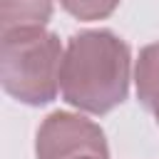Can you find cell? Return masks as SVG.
<instances>
[{
  "instance_id": "cell-1",
  "label": "cell",
  "mask_w": 159,
  "mask_h": 159,
  "mask_svg": "<svg viewBox=\"0 0 159 159\" xmlns=\"http://www.w3.org/2000/svg\"><path fill=\"white\" fill-rule=\"evenodd\" d=\"M132 80L129 45L112 30H82L70 37L62 57L60 92L87 114H107L127 99Z\"/></svg>"
},
{
  "instance_id": "cell-2",
  "label": "cell",
  "mask_w": 159,
  "mask_h": 159,
  "mask_svg": "<svg viewBox=\"0 0 159 159\" xmlns=\"http://www.w3.org/2000/svg\"><path fill=\"white\" fill-rule=\"evenodd\" d=\"M65 47L55 32L17 30L2 35L0 80L2 89L30 107L50 104L60 92Z\"/></svg>"
},
{
  "instance_id": "cell-3",
  "label": "cell",
  "mask_w": 159,
  "mask_h": 159,
  "mask_svg": "<svg viewBox=\"0 0 159 159\" xmlns=\"http://www.w3.org/2000/svg\"><path fill=\"white\" fill-rule=\"evenodd\" d=\"M37 159H109L104 132L92 119L75 112H52L42 119L35 139Z\"/></svg>"
},
{
  "instance_id": "cell-4",
  "label": "cell",
  "mask_w": 159,
  "mask_h": 159,
  "mask_svg": "<svg viewBox=\"0 0 159 159\" xmlns=\"http://www.w3.org/2000/svg\"><path fill=\"white\" fill-rule=\"evenodd\" d=\"M52 17V0H0L2 35L17 30H42Z\"/></svg>"
},
{
  "instance_id": "cell-5",
  "label": "cell",
  "mask_w": 159,
  "mask_h": 159,
  "mask_svg": "<svg viewBox=\"0 0 159 159\" xmlns=\"http://www.w3.org/2000/svg\"><path fill=\"white\" fill-rule=\"evenodd\" d=\"M134 82H137L139 102L154 114L159 124V42L142 47L134 67Z\"/></svg>"
},
{
  "instance_id": "cell-6",
  "label": "cell",
  "mask_w": 159,
  "mask_h": 159,
  "mask_svg": "<svg viewBox=\"0 0 159 159\" xmlns=\"http://www.w3.org/2000/svg\"><path fill=\"white\" fill-rule=\"evenodd\" d=\"M60 5L72 17L84 20V22H92V20L109 17L119 7V0H60Z\"/></svg>"
},
{
  "instance_id": "cell-7",
  "label": "cell",
  "mask_w": 159,
  "mask_h": 159,
  "mask_svg": "<svg viewBox=\"0 0 159 159\" xmlns=\"http://www.w3.org/2000/svg\"><path fill=\"white\" fill-rule=\"evenodd\" d=\"M87 159H102V157H87Z\"/></svg>"
}]
</instances>
